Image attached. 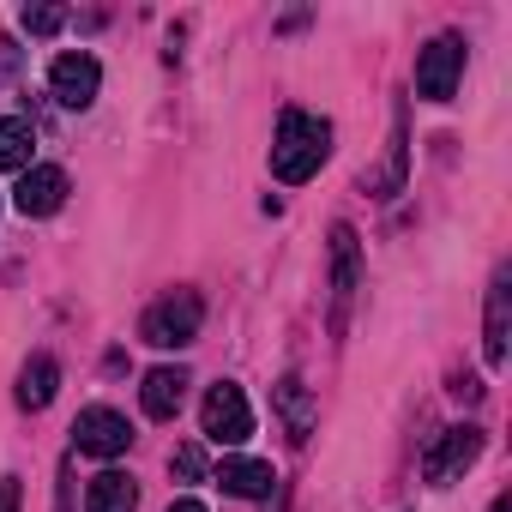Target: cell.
<instances>
[{
  "label": "cell",
  "mask_w": 512,
  "mask_h": 512,
  "mask_svg": "<svg viewBox=\"0 0 512 512\" xmlns=\"http://www.w3.org/2000/svg\"><path fill=\"white\" fill-rule=\"evenodd\" d=\"M13 205H19L25 217L61 211V205H67V175H61L55 163H31V169L19 175V187H13Z\"/></svg>",
  "instance_id": "cell-8"
},
{
  "label": "cell",
  "mask_w": 512,
  "mask_h": 512,
  "mask_svg": "<svg viewBox=\"0 0 512 512\" xmlns=\"http://www.w3.org/2000/svg\"><path fill=\"white\" fill-rule=\"evenodd\" d=\"M476 458H482V428L458 422V428H446V434L428 446V458H422V476H428V482H458V476H464Z\"/></svg>",
  "instance_id": "cell-6"
},
{
  "label": "cell",
  "mask_w": 512,
  "mask_h": 512,
  "mask_svg": "<svg viewBox=\"0 0 512 512\" xmlns=\"http://www.w3.org/2000/svg\"><path fill=\"white\" fill-rule=\"evenodd\" d=\"M326 157H332V121L308 109H284L278 139H272V175L296 187V181H314Z\"/></svg>",
  "instance_id": "cell-1"
},
{
  "label": "cell",
  "mask_w": 512,
  "mask_h": 512,
  "mask_svg": "<svg viewBox=\"0 0 512 512\" xmlns=\"http://www.w3.org/2000/svg\"><path fill=\"white\" fill-rule=\"evenodd\" d=\"M458 79H464V37H458V31H440V37L416 55V97L452 103Z\"/></svg>",
  "instance_id": "cell-3"
},
{
  "label": "cell",
  "mask_w": 512,
  "mask_h": 512,
  "mask_svg": "<svg viewBox=\"0 0 512 512\" xmlns=\"http://www.w3.org/2000/svg\"><path fill=\"white\" fill-rule=\"evenodd\" d=\"M217 482H223V494H235V500H272V494H278V470H272L266 458H223V464H217Z\"/></svg>",
  "instance_id": "cell-11"
},
{
  "label": "cell",
  "mask_w": 512,
  "mask_h": 512,
  "mask_svg": "<svg viewBox=\"0 0 512 512\" xmlns=\"http://www.w3.org/2000/svg\"><path fill=\"white\" fill-rule=\"evenodd\" d=\"M488 512H512V494H500V500H494V506H488Z\"/></svg>",
  "instance_id": "cell-22"
},
{
  "label": "cell",
  "mask_w": 512,
  "mask_h": 512,
  "mask_svg": "<svg viewBox=\"0 0 512 512\" xmlns=\"http://www.w3.org/2000/svg\"><path fill=\"white\" fill-rule=\"evenodd\" d=\"M199 428H205V440H217V446H241V440L253 434L247 392H241L235 380L211 386V392H205V404H199Z\"/></svg>",
  "instance_id": "cell-4"
},
{
  "label": "cell",
  "mask_w": 512,
  "mask_h": 512,
  "mask_svg": "<svg viewBox=\"0 0 512 512\" xmlns=\"http://www.w3.org/2000/svg\"><path fill=\"white\" fill-rule=\"evenodd\" d=\"M61 392V362L55 356H31L19 368V410H49Z\"/></svg>",
  "instance_id": "cell-14"
},
{
  "label": "cell",
  "mask_w": 512,
  "mask_h": 512,
  "mask_svg": "<svg viewBox=\"0 0 512 512\" xmlns=\"http://www.w3.org/2000/svg\"><path fill=\"white\" fill-rule=\"evenodd\" d=\"M73 446L91 452V458H121V452L133 446V428H127L121 410L91 404V410H79V422H73Z\"/></svg>",
  "instance_id": "cell-5"
},
{
  "label": "cell",
  "mask_w": 512,
  "mask_h": 512,
  "mask_svg": "<svg viewBox=\"0 0 512 512\" xmlns=\"http://www.w3.org/2000/svg\"><path fill=\"white\" fill-rule=\"evenodd\" d=\"M0 512H19V476H0Z\"/></svg>",
  "instance_id": "cell-20"
},
{
  "label": "cell",
  "mask_w": 512,
  "mask_h": 512,
  "mask_svg": "<svg viewBox=\"0 0 512 512\" xmlns=\"http://www.w3.org/2000/svg\"><path fill=\"white\" fill-rule=\"evenodd\" d=\"M392 193H404V109L392 115V163L380 175V199H392Z\"/></svg>",
  "instance_id": "cell-17"
},
{
  "label": "cell",
  "mask_w": 512,
  "mask_h": 512,
  "mask_svg": "<svg viewBox=\"0 0 512 512\" xmlns=\"http://www.w3.org/2000/svg\"><path fill=\"white\" fill-rule=\"evenodd\" d=\"M175 476H181V482H199V476H205V452H199V446H181V452H175Z\"/></svg>",
  "instance_id": "cell-19"
},
{
  "label": "cell",
  "mask_w": 512,
  "mask_h": 512,
  "mask_svg": "<svg viewBox=\"0 0 512 512\" xmlns=\"http://www.w3.org/2000/svg\"><path fill=\"white\" fill-rule=\"evenodd\" d=\"M139 506V482L127 470H97L85 488V512H133Z\"/></svg>",
  "instance_id": "cell-15"
},
{
  "label": "cell",
  "mask_w": 512,
  "mask_h": 512,
  "mask_svg": "<svg viewBox=\"0 0 512 512\" xmlns=\"http://www.w3.org/2000/svg\"><path fill=\"white\" fill-rule=\"evenodd\" d=\"M187 368H151L145 374V386H139V404H145V416L151 422H169L175 410H181V398H187Z\"/></svg>",
  "instance_id": "cell-12"
},
{
  "label": "cell",
  "mask_w": 512,
  "mask_h": 512,
  "mask_svg": "<svg viewBox=\"0 0 512 512\" xmlns=\"http://www.w3.org/2000/svg\"><path fill=\"white\" fill-rule=\"evenodd\" d=\"M199 320H205V302H199L193 290H175V296H163V302L145 308L139 338L157 344V350H187V344L199 338Z\"/></svg>",
  "instance_id": "cell-2"
},
{
  "label": "cell",
  "mask_w": 512,
  "mask_h": 512,
  "mask_svg": "<svg viewBox=\"0 0 512 512\" xmlns=\"http://www.w3.org/2000/svg\"><path fill=\"white\" fill-rule=\"evenodd\" d=\"M19 25H25L31 37H55V31L67 25V13H61V7H25V13H19Z\"/></svg>",
  "instance_id": "cell-18"
},
{
  "label": "cell",
  "mask_w": 512,
  "mask_h": 512,
  "mask_svg": "<svg viewBox=\"0 0 512 512\" xmlns=\"http://www.w3.org/2000/svg\"><path fill=\"white\" fill-rule=\"evenodd\" d=\"M169 512H205V506H199V500H175Z\"/></svg>",
  "instance_id": "cell-21"
},
{
  "label": "cell",
  "mask_w": 512,
  "mask_h": 512,
  "mask_svg": "<svg viewBox=\"0 0 512 512\" xmlns=\"http://www.w3.org/2000/svg\"><path fill=\"white\" fill-rule=\"evenodd\" d=\"M272 398H278V416H284L290 440H308V434H314V422H320V410H314V392H308V380H302V374H284Z\"/></svg>",
  "instance_id": "cell-13"
},
{
  "label": "cell",
  "mask_w": 512,
  "mask_h": 512,
  "mask_svg": "<svg viewBox=\"0 0 512 512\" xmlns=\"http://www.w3.org/2000/svg\"><path fill=\"white\" fill-rule=\"evenodd\" d=\"M512 272L500 266L494 284H488V326H482V350H488V368H506L512 356Z\"/></svg>",
  "instance_id": "cell-9"
},
{
  "label": "cell",
  "mask_w": 512,
  "mask_h": 512,
  "mask_svg": "<svg viewBox=\"0 0 512 512\" xmlns=\"http://www.w3.org/2000/svg\"><path fill=\"white\" fill-rule=\"evenodd\" d=\"M97 85H103L97 55H55V67H49V91H55L61 109H91V103H97Z\"/></svg>",
  "instance_id": "cell-7"
},
{
  "label": "cell",
  "mask_w": 512,
  "mask_h": 512,
  "mask_svg": "<svg viewBox=\"0 0 512 512\" xmlns=\"http://www.w3.org/2000/svg\"><path fill=\"white\" fill-rule=\"evenodd\" d=\"M356 284H362V241H356L350 223H338L332 229V308H338V320H344Z\"/></svg>",
  "instance_id": "cell-10"
},
{
  "label": "cell",
  "mask_w": 512,
  "mask_h": 512,
  "mask_svg": "<svg viewBox=\"0 0 512 512\" xmlns=\"http://www.w3.org/2000/svg\"><path fill=\"white\" fill-rule=\"evenodd\" d=\"M55 512H67V488H61V506H55Z\"/></svg>",
  "instance_id": "cell-23"
},
{
  "label": "cell",
  "mask_w": 512,
  "mask_h": 512,
  "mask_svg": "<svg viewBox=\"0 0 512 512\" xmlns=\"http://www.w3.org/2000/svg\"><path fill=\"white\" fill-rule=\"evenodd\" d=\"M31 151H37V127L25 115H7L0 121V169H31Z\"/></svg>",
  "instance_id": "cell-16"
}]
</instances>
